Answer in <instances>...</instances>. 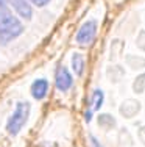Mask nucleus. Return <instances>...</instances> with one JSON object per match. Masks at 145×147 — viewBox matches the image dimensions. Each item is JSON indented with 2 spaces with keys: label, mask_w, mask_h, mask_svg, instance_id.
<instances>
[{
  "label": "nucleus",
  "mask_w": 145,
  "mask_h": 147,
  "mask_svg": "<svg viewBox=\"0 0 145 147\" xmlns=\"http://www.w3.org/2000/svg\"><path fill=\"white\" fill-rule=\"evenodd\" d=\"M95 36H97V20L92 19V20L84 22L80 28H78L75 41H77V44L81 45V47H88V45H91L95 41Z\"/></svg>",
  "instance_id": "nucleus-3"
},
{
  "label": "nucleus",
  "mask_w": 145,
  "mask_h": 147,
  "mask_svg": "<svg viewBox=\"0 0 145 147\" xmlns=\"http://www.w3.org/2000/svg\"><path fill=\"white\" fill-rule=\"evenodd\" d=\"M103 100H105V94H103L102 89H94L92 91V96H91V100H89V105L91 108L89 110L94 113V111H98L103 105Z\"/></svg>",
  "instance_id": "nucleus-8"
},
{
  "label": "nucleus",
  "mask_w": 145,
  "mask_h": 147,
  "mask_svg": "<svg viewBox=\"0 0 145 147\" xmlns=\"http://www.w3.org/2000/svg\"><path fill=\"white\" fill-rule=\"evenodd\" d=\"M30 92H31L34 100H42L45 99L47 92H48V82L45 78H36L31 83V88H30Z\"/></svg>",
  "instance_id": "nucleus-6"
},
{
  "label": "nucleus",
  "mask_w": 145,
  "mask_h": 147,
  "mask_svg": "<svg viewBox=\"0 0 145 147\" xmlns=\"http://www.w3.org/2000/svg\"><path fill=\"white\" fill-rule=\"evenodd\" d=\"M91 119H92V111L91 110H88V111H86V121H91Z\"/></svg>",
  "instance_id": "nucleus-11"
},
{
  "label": "nucleus",
  "mask_w": 145,
  "mask_h": 147,
  "mask_svg": "<svg viewBox=\"0 0 145 147\" xmlns=\"http://www.w3.org/2000/svg\"><path fill=\"white\" fill-rule=\"evenodd\" d=\"M30 111H31V107H30L28 102H19L14 108V113L11 114V117L6 122V130H8L9 135H17L22 127L27 124L30 117Z\"/></svg>",
  "instance_id": "nucleus-2"
},
{
  "label": "nucleus",
  "mask_w": 145,
  "mask_h": 147,
  "mask_svg": "<svg viewBox=\"0 0 145 147\" xmlns=\"http://www.w3.org/2000/svg\"><path fill=\"white\" fill-rule=\"evenodd\" d=\"M11 5V8L17 13V16H20L22 19H31L33 13H31V6H30L28 0H6Z\"/></svg>",
  "instance_id": "nucleus-5"
},
{
  "label": "nucleus",
  "mask_w": 145,
  "mask_h": 147,
  "mask_svg": "<svg viewBox=\"0 0 145 147\" xmlns=\"http://www.w3.org/2000/svg\"><path fill=\"white\" fill-rule=\"evenodd\" d=\"M91 144H92V147H103L102 144H100V141L95 138V136H91Z\"/></svg>",
  "instance_id": "nucleus-10"
},
{
  "label": "nucleus",
  "mask_w": 145,
  "mask_h": 147,
  "mask_svg": "<svg viewBox=\"0 0 145 147\" xmlns=\"http://www.w3.org/2000/svg\"><path fill=\"white\" fill-rule=\"evenodd\" d=\"M55 85H56V89L61 91V92H67L69 89L74 85V75L70 74L65 66H61L56 71V77H55Z\"/></svg>",
  "instance_id": "nucleus-4"
},
{
  "label": "nucleus",
  "mask_w": 145,
  "mask_h": 147,
  "mask_svg": "<svg viewBox=\"0 0 145 147\" xmlns=\"http://www.w3.org/2000/svg\"><path fill=\"white\" fill-rule=\"evenodd\" d=\"M23 31V25L14 13L8 8L6 0H0V41L9 42L20 36Z\"/></svg>",
  "instance_id": "nucleus-1"
},
{
  "label": "nucleus",
  "mask_w": 145,
  "mask_h": 147,
  "mask_svg": "<svg viewBox=\"0 0 145 147\" xmlns=\"http://www.w3.org/2000/svg\"><path fill=\"white\" fill-rule=\"evenodd\" d=\"M84 67H86V58L83 57V53H74L72 55V69H74L75 75L81 77L83 72H84Z\"/></svg>",
  "instance_id": "nucleus-7"
},
{
  "label": "nucleus",
  "mask_w": 145,
  "mask_h": 147,
  "mask_svg": "<svg viewBox=\"0 0 145 147\" xmlns=\"http://www.w3.org/2000/svg\"><path fill=\"white\" fill-rule=\"evenodd\" d=\"M30 3H33V5H36V6H45V5H48V3L51 2V0H28Z\"/></svg>",
  "instance_id": "nucleus-9"
}]
</instances>
